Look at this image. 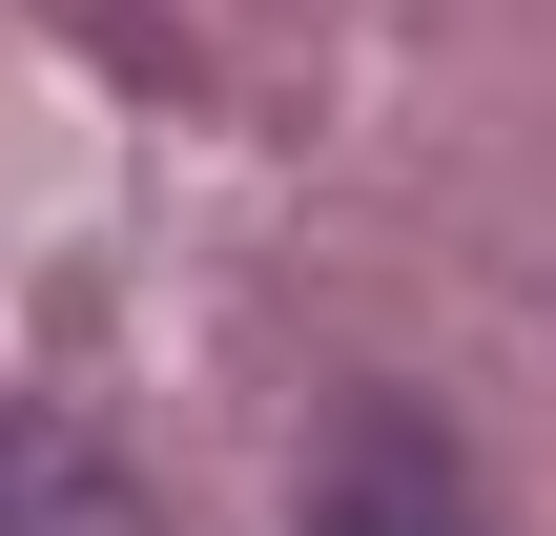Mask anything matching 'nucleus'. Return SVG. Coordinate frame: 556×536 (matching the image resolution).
Listing matches in <instances>:
<instances>
[{
  "label": "nucleus",
  "mask_w": 556,
  "mask_h": 536,
  "mask_svg": "<svg viewBox=\"0 0 556 536\" xmlns=\"http://www.w3.org/2000/svg\"><path fill=\"white\" fill-rule=\"evenodd\" d=\"M309 536H475V475L413 392H351L330 454H309Z\"/></svg>",
  "instance_id": "1"
},
{
  "label": "nucleus",
  "mask_w": 556,
  "mask_h": 536,
  "mask_svg": "<svg viewBox=\"0 0 556 536\" xmlns=\"http://www.w3.org/2000/svg\"><path fill=\"white\" fill-rule=\"evenodd\" d=\"M0 536H165V516H144L124 434H83V413H0Z\"/></svg>",
  "instance_id": "2"
}]
</instances>
